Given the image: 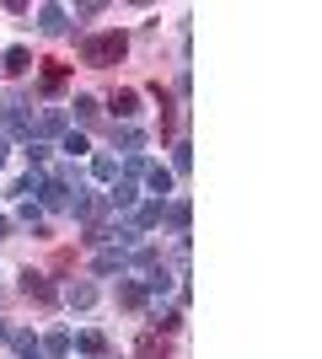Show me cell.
Listing matches in <instances>:
<instances>
[{
    "instance_id": "2",
    "label": "cell",
    "mask_w": 322,
    "mask_h": 359,
    "mask_svg": "<svg viewBox=\"0 0 322 359\" xmlns=\"http://www.w3.org/2000/svg\"><path fill=\"white\" fill-rule=\"evenodd\" d=\"M22 295H27V300H38V306H48V300H54V285H48V279H43V273H22Z\"/></svg>"
},
{
    "instance_id": "17",
    "label": "cell",
    "mask_w": 322,
    "mask_h": 359,
    "mask_svg": "<svg viewBox=\"0 0 322 359\" xmlns=\"http://www.w3.org/2000/svg\"><path fill=\"white\" fill-rule=\"evenodd\" d=\"M38 129H48V135H54V129H65V113H60V107H48L43 118H38Z\"/></svg>"
},
{
    "instance_id": "25",
    "label": "cell",
    "mask_w": 322,
    "mask_h": 359,
    "mask_svg": "<svg viewBox=\"0 0 322 359\" xmlns=\"http://www.w3.org/2000/svg\"><path fill=\"white\" fill-rule=\"evenodd\" d=\"M0 161H6V140H0Z\"/></svg>"
},
{
    "instance_id": "9",
    "label": "cell",
    "mask_w": 322,
    "mask_h": 359,
    "mask_svg": "<svg viewBox=\"0 0 322 359\" xmlns=\"http://www.w3.org/2000/svg\"><path fill=\"white\" fill-rule=\"evenodd\" d=\"M140 359H167V344H161L156 332H145V338H140Z\"/></svg>"
},
{
    "instance_id": "19",
    "label": "cell",
    "mask_w": 322,
    "mask_h": 359,
    "mask_svg": "<svg viewBox=\"0 0 322 359\" xmlns=\"http://www.w3.org/2000/svg\"><path fill=\"white\" fill-rule=\"evenodd\" d=\"M188 215H194V210H188V198H177V204H172V225H177V231H188Z\"/></svg>"
},
{
    "instance_id": "11",
    "label": "cell",
    "mask_w": 322,
    "mask_h": 359,
    "mask_svg": "<svg viewBox=\"0 0 322 359\" xmlns=\"http://www.w3.org/2000/svg\"><path fill=\"white\" fill-rule=\"evenodd\" d=\"M92 177L113 182V177H119V161H113V156H97V161H92Z\"/></svg>"
},
{
    "instance_id": "15",
    "label": "cell",
    "mask_w": 322,
    "mask_h": 359,
    "mask_svg": "<svg viewBox=\"0 0 322 359\" xmlns=\"http://www.w3.org/2000/svg\"><path fill=\"white\" fill-rule=\"evenodd\" d=\"M140 300H145V290H140V285H119V306H129V311H135Z\"/></svg>"
},
{
    "instance_id": "6",
    "label": "cell",
    "mask_w": 322,
    "mask_h": 359,
    "mask_svg": "<svg viewBox=\"0 0 322 359\" xmlns=\"http://www.w3.org/2000/svg\"><path fill=\"white\" fill-rule=\"evenodd\" d=\"M38 27L43 32H65V11L60 6H43V11H38Z\"/></svg>"
},
{
    "instance_id": "13",
    "label": "cell",
    "mask_w": 322,
    "mask_h": 359,
    "mask_svg": "<svg viewBox=\"0 0 322 359\" xmlns=\"http://www.w3.org/2000/svg\"><path fill=\"white\" fill-rule=\"evenodd\" d=\"M129 263H123V252H102L97 257V273H123Z\"/></svg>"
},
{
    "instance_id": "20",
    "label": "cell",
    "mask_w": 322,
    "mask_h": 359,
    "mask_svg": "<svg viewBox=\"0 0 322 359\" xmlns=\"http://www.w3.org/2000/svg\"><path fill=\"white\" fill-rule=\"evenodd\" d=\"M65 156H86V135H65Z\"/></svg>"
},
{
    "instance_id": "18",
    "label": "cell",
    "mask_w": 322,
    "mask_h": 359,
    "mask_svg": "<svg viewBox=\"0 0 322 359\" xmlns=\"http://www.w3.org/2000/svg\"><path fill=\"white\" fill-rule=\"evenodd\" d=\"M76 118H81V123L97 118V102H92V97H76Z\"/></svg>"
},
{
    "instance_id": "5",
    "label": "cell",
    "mask_w": 322,
    "mask_h": 359,
    "mask_svg": "<svg viewBox=\"0 0 322 359\" xmlns=\"http://www.w3.org/2000/svg\"><path fill=\"white\" fill-rule=\"evenodd\" d=\"M6 344H11L16 354H22V359H38V338H32V332H11Z\"/></svg>"
},
{
    "instance_id": "3",
    "label": "cell",
    "mask_w": 322,
    "mask_h": 359,
    "mask_svg": "<svg viewBox=\"0 0 322 359\" xmlns=\"http://www.w3.org/2000/svg\"><path fill=\"white\" fill-rule=\"evenodd\" d=\"M145 182H151L156 204H167V194H172V172H167V166H145Z\"/></svg>"
},
{
    "instance_id": "10",
    "label": "cell",
    "mask_w": 322,
    "mask_h": 359,
    "mask_svg": "<svg viewBox=\"0 0 322 359\" xmlns=\"http://www.w3.org/2000/svg\"><path fill=\"white\" fill-rule=\"evenodd\" d=\"M113 107H119V118H135V113H140V97H135V91H119Z\"/></svg>"
},
{
    "instance_id": "14",
    "label": "cell",
    "mask_w": 322,
    "mask_h": 359,
    "mask_svg": "<svg viewBox=\"0 0 322 359\" xmlns=\"http://www.w3.org/2000/svg\"><path fill=\"white\" fill-rule=\"evenodd\" d=\"M43 65H48V70H43V86L60 91V86H65V65H60V60H43Z\"/></svg>"
},
{
    "instance_id": "21",
    "label": "cell",
    "mask_w": 322,
    "mask_h": 359,
    "mask_svg": "<svg viewBox=\"0 0 322 359\" xmlns=\"http://www.w3.org/2000/svg\"><path fill=\"white\" fill-rule=\"evenodd\" d=\"M156 327H161V332H177V327H183V316H177V311H161V322H156Z\"/></svg>"
},
{
    "instance_id": "23",
    "label": "cell",
    "mask_w": 322,
    "mask_h": 359,
    "mask_svg": "<svg viewBox=\"0 0 322 359\" xmlns=\"http://www.w3.org/2000/svg\"><path fill=\"white\" fill-rule=\"evenodd\" d=\"M6 338H11V327H6V322H0V344H6Z\"/></svg>"
},
{
    "instance_id": "16",
    "label": "cell",
    "mask_w": 322,
    "mask_h": 359,
    "mask_svg": "<svg viewBox=\"0 0 322 359\" xmlns=\"http://www.w3.org/2000/svg\"><path fill=\"white\" fill-rule=\"evenodd\" d=\"M43 348H48V354H70V332H48Z\"/></svg>"
},
{
    "instance_id": "8",
    "label": "cell",
    "mask_w": 322,
    "mask_h": 359,
    "mask_svg": "<svg viewBox=\"0 0 322 359\" xmlns=\"http://www.w3.org/2000/svg\"><path fill=\"white\" fill-rule=\"evenodd\" d=\"M76 348H81V354H107V338H102V332H81Z\"/></svg>"
},
{
    "instance_id": "12",
    "label": "cell",
    "mask_w": 322,
    "mask_h": 359,
    "mask_svg": "<svg viewBox=\"0 0 322 359\" xmlns=\"http://www.w3.org/2000/svg\"><path fill=\"white\" fill-rule=\"evenodd\" d=\"M65 300H70V306H92L97 290H92V285H70V290H65Z\"/></svg>"
},
{
    "instance_id": "4",
    "label": "cell",
    "mask_w": 322,
    "mask_h": 359,
    "mask_svg": "<svg viewBox=\"0 0 322 359\" xmlns=\"http://www.w3.org/2000/svg\"><path fill=\"white\" fill-rule=\"evenodd\" d=\"M6 70H11V75H27V70H32V54H27L22 43H16V48H6Z\"/></svg>"
},
{
    "instance_id": "1",
    "label": "cell",
    "mask_w": 322,
    "mask_h": 359,
    "mask_svg": "<svg viewBox=\"0 0 322 359\" xmlns=\"http://www.w3.org/2000/svg\"><path fill=\"white\" fill-rule=\"evenodd\" d=\"M123 48H129L123 32H102V38H86V43H81V60L86 65H119Z\"/></svg>"
},
{
    "instance_id": "22",
    "label": "cell",
    "mask_w": 322,
    "mask_h": 359,
    "mask_svg": "<svg viewBox=\"0 0 322 359\" xmlns=\"http://www.w3.org/2000/svg\"><path fill=\"white\" fill-rule=\"evenodd\" d=\"M119 145L123 150H140V129H119Z\"/></svg>"
},
{
    "instance_id": "7",
    "label": "cell",
    "mask_w": 322,
    "mask_h": 359,
    "mask_svg": "<svg viewBox=\"0 0 322 359\" xmlns=\"http://www.w3.org/2000/svg\"><path fill=\"white\" fill-rule=\"evenodd\" d=\"M156 220H161V204H156V198L151 204H135V231H145V225H156Z\"/></svg>"
},
{
    "instance_id": "24",
    "label": "cell",
    "mask_w": 322,
    "mask_h": 359,
    "mask_svg": "<svg viewBox=\"0 0 322 359\" xmlns=\"http://www.w3.org/2000/svg\"><path fill=\"white\" fill-rule=\"evenodd\" d=\"M6 231H11V225H6V220H0V241H6Z\"/></svg>"
}]
</instances>
